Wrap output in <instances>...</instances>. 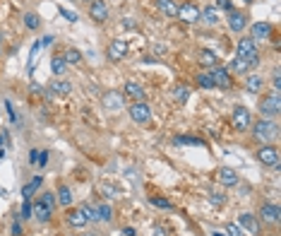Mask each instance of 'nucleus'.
Masks as SVG:
<instances>
[{"label":"nucleus","instance_id":"obj_1","mask_svg":"<svg viewBox=\"0 0 281 236\" xmlns=\"http://www.w3.org/2000/svg\"><path fill=\"white\" fill-rule=\"evenodd\" d=\"M250 128H253V138L257 140V142H269V140L279 138V128H277V123H274L272 118H260V121H255Z\"/></svg>","mask_w":281,"mask_h":236},{"label":"nucleus","instance_id":"obj_2","mask_svg":"<svg viewBox=\"0 0 281 236\" xmlns=\"http://www.w3.org/2000/svg\"><path fill=\"white\" fill-rule=\"evenodd\" d=\"M260 111H262V116H265V118H272V121H274V118H277V116L281 113L279 94L274 92L272 97H265V99H262V101H260Z\"/></svg>","mask_w":281,"mask_h":236},{"label":"nucleus","instance_id":"obj_3","mask_svg":"<svg viewBox=\"0 0 281 236\" xmlns=\"http://www.w3.org/2000/svg\"><path fill=\"white\" fill-rule=\"evenodd\" d=\"M175 17L180 22H185V24H197L200 22V7L195 2H183V5H178V14Z\"/></svg>","mask_w":281,"mask_h":236},{"label":"nucleus","instance_id":"obj_4","mask_svg":"<svg viewBox=\"0 0 281 236\" xmlns=\"http://www.w3.org/2000/svg\"><path fill=\"white\" fill-rule=\"evenodd\" d=\"M257 162L260 164H265V167H279V150L274 147V145H265V147H260L257 152Z\"/></svg>","mask_w":281,"mask_h":236},{"label":"nucleus","instance_id":"obj_5","mask_svg":"<svg viewBox=\"0 0 281 236\" xmlns=\"http://www.w3.org/2000/svg\"><path fill=\"white\" fill-rule=\"evenodd\" d=\"M231 118H233V128L241 130V133L253 125V113H250V109H245V106H236L233 113H231Z\"/></svg>","mask_w":281,"mask_h":236},{"label":"nucleus","instance_id":"obj_6","mask_svg":"<svg viewBox=\"0 0 281 236\" xmlns=\"http://www.w3.org/2000/svg\"><path fill=\"white\" fill-rule=\"evenodd\" d=\"M130 118H133L135 123L144 125L151 121V109H149L144 101H135L133 106H130Z\"/></svg>","mask_w":281,"mask_h":236},{"label":"nucleus","instance_id":"obj_7","mask_svg":"<svg viewBox=\"0 0 281 236\" xmlns=\"http://www.w3.org/2000/svg\"><path fill=\"white\" fill-rule=\"evenodd\" d=\"M89 17H92V22H96V24H104L108 19L106 0H92V2H89Z\"/></svg>","mask_w":281,"mask_h":236},{"label":"nucleus","instance_id":"obj_8","mask_svg":"<svg viewBox=\"0 0 281 236\" xmlns=\"http://www.w3.org/2000/svg\"><path fill=\"white\" fill-rule=\"evenodd\" d=\"M209 77H212L214 87H221V89L231 87V72L226 68H221V65H214V68L209 70Z\"/></svg>","mask_w":281,"mask_h":236},{"label":"nucleus","instance_id":"obj_9","mask_svg":"<svg viewBox=\"0 0 281 236\" xmlns=\"http://www.w3.org/2000/svg\"><path fill=\"white\" fill-rule=\"evenodd\" d=\"M228 22V29L231 31H236V34H241V31H245V24H248V17H245V12L243 10H231L226 17Z\"/></svg>","mask_w":281,"mask_h":236},{"label":"nucleus","instance_id":"obj_10","mask_svg":"<svg viewBox=\"0 0 281 236\" xmlns=\"http://www.w3.org/2000/svg\"><path fill=\"white\" fill-rule=\"evenodd\" d=\"M260 220H262L265 224H277L281 220L279 205H274V203H265V205L260 208Z\"/></svg>","mask_w":281,"mask_h":236},{"label":"nucleus","instance_id":"obj_11","mask_svg":"<svg viewBox=\"0 0 281 236\" xmlns=\"http://www.w3.org/2000/svg\"><path fill=\"white\" fill-rule=\"evenodd\" d=\"M238 227L253 236L260 234V222H257V217L250 215V212H241V215H238Z\"/></svg>","mask_w":281,"mask_h":236},{"label":"nucleus","instance_id":"obj_12","mask_svg":"<svg viewBox=\"0 0 281 236\" xmlns=\"http://www.w3.org/2000/svg\"><path fill=\"white\" fill-rule=\"evenodd\" d=\"M269 36H272V24H269V22H255L253 27H250V39H253L255 43L267 41Z\"/></svg>","mask_w":281,"mask_h":236},{"label":"nucleus","instance_id":"obj_13","mask_svg":"<svg viewBox=\"0 0 281 236\" xmlns=\"http://www.w3.org/2000/svg\"><path fill=\"white\" fill-rule=\"evenodd\" d=\"M125 53H128V41H123V39H113L111 46H108V58L118 63V60L125 58Z\"/></svg>","mask_w":281,"mask_h":236},{"label":"nucleus","instance_id":"obj_14","mask_svg":"<svg viewBox=\"0 0 281 236\" xmlns=\"http://www.w3.org/2000/svg\"><path fill=\"white\" fill-rule=\"evenodd\" d=\"M123 92H125V97L135 99V101H144V99H147V92H144V87H142V84H137V82H133V80H128V82H125Z\"/></svg>","mask_w":281,"mask_h":236},{"label":"nucleus","instance_id":"obj_15","mask_svg":"<svg viewBox=\"0 0 281 236\" xmlns=\"http://www.w3.org/2000/svg\"><path fill=\"white\" fill-rule=\"evenodd\" d=\"M238 174H236V169H228V167H224V169H219V183L221 186H226V188H233V186H238Z\"/></svg>","mask_w":281,"mask_h":236},{"label":"nucleus","instance_id":"obj_16","mask_svg":"<svg viewBox=\"0 0 281 236\" xmlns=\"http://www.w3.org/2000/svg\"><path fill=\"white\" fill-rule=\"evenodd\" d=\"M51 215H53V210L51 208H46L41 200H36L34 205H31V217H36L41 224H46L48 220H51Z\"/></svg>","mask_w":281,"mask_h":236},{"label":"nucleus","instance_id":"obj_17","mask_svg":"<svg viewBox=\"0 0 281 236\" xmlns=\"http://www.w3.org/2000/svg\"><path fill=\"white\" fill-rule=\"evenodd\" d=\"M104 109H106V111H121L123 97L118 92H106V94H104Z\"/></svg>","mask_w":281,"mask_h":236},{"label":"nucleus","instance_id":"obj_18","mask_svg":"<svg viewBox=\"0 0 281 236\" xmlns=\"http://www.w3.org/2000/svg\"><path fill=\"white\" fill-rule=\"evenodd\" d=\"M255 51H257V46H255V41L250 39V36H243L241 41L236 43V56L238 58L250 56V53H255Z\"/></svg>","mask_w":281,"mask_h":236},{"label":"nucleus","instance_id":"obj_19","mask_svg":"<svg viewBox=\"0 0 281 236\" xmlns=\"http://www.w3.org/2000/svg\"><path fill=\"white\" fill-rule=\"evenodd\" d=\"M262 87H265V80L260 77V75H245V89L250 92V94H260L262 92Z\"/></svg>","mask_w":281,"mask_h":236},{"label":"nucleus","instance_id":"obj_20","mask_svg":"<svg viewBox=\"0 0 281 236\" xmlns=\"http://www.w3.org/2000/svg\"><path fill=\"white\" fill-rule=\"evenodd\" d=\"M154 5H156V10H159L161 14H166V17H175V14H178V2H175V0H156Z\"/></svg>","mask_w":281,"mask_h":236},{"label":"nucleus","instance_id":"obj_21","mask_svg":"<svg viewBox=\"0 0 281 236\" xmlns=\"http://www.w3.org/2000/svg\"><path fill=\"white\" fill-rule=\"evenodd\" d=\"M72 198H75V195H72V188L65 186V183H63V186L58 188V193H55L58 205H63V208H70V205H72Z\"/></svg>","mask_w":281,"mask_h":236},{"label":"nucleus","instance_id":"obj_22","mask_svg":"<svg viewBox=\"0 0 281 236\" xmlns=\"http://www.w3.org/2000/svg\"><path fill=\"white\" fill-rule=\"evenodd\" d=\"M67 222L72 224V227H84V224L89 222L87 217H84V212H82V208H72V210H67Z\"/></svg>","mask_w":281,"mask_h":236},{"label":"nucleus","instance_id":"obj_23","mask_svg":"<svg viewBox=\"0 0 281 236\" xmlns=\"http://www.w3.org/2000/svg\"><path fill=\"white\" fill-rule=\"evenodd\" d=\"M200 19H204L209 27H214V24H219V10L214 5H207L204 10H200Z\"/></svg>","mask_w":281,"mask_h":236},{"label":"nucleus","instance_id":"obj_24","mask_svg":"<svg viewBox=\"0 0 281 236\" xmlns=\"http://www.w3.org/2000/svg\"><path fill=\"white\" fill-rule=\"evenodd\" d=\"M192 97V89L187 84H175L173 87V99L178 104H187V99Z\"/></svg>","mask_w":281,"mask_h":236},{"label":"nucleus","instance_id":"obj_25","mask_svg":"<svg viewBox=\"0 0 281 236\" xmlns=\"http://www.w3.org/2000/svg\"><path fill=\"white\" fill-rule=\"evenodd\" d=\"M70 92H72V82L70 80H53L48 94H70Z\"/></svg>","mask_w":281,"mask_h":236},{"label":"nucleus","instance_id":"obj_26","mask_svg":"<svg viewBox=\"0 0 281 236\" xmlns=\"http://www.w3.org/2000/svg\"><path fill=\"white\" fill-rule=\"evenodd\" d=\"M41 183H43V176H36L34 181H29L27 186L22 188V198H24V200H31V195H34L41 188Z\"/></svg>","mask_w":281,"mask_h":236},{"label":"nucleus","instance_id":"obj_27","mask_svg":"<svg viewBox=\"0 0 281 236\" xmlns=\"http://www.w3.org/2000/svg\"><path fill=\"white\" fill-rule=\"evenodd\" d=\"M65 70H67L65 58H63V56H53V58H51V72H53V75L60 77V75H65Z\"/></svg>","mask_w":281,"mask_h":236},{"label":"nucleus","instance_id":"obj_28","mask_svg":"<svg viewBox=\"0 0 281 236\" xmlns=\"http://www.w3.org/2000/svg\"><path fill=\"white\" fill-rule=\"evenodd\" d=\"M231 70H233V72H238V75H248V72H250V68L245 65V60H243V58H238V56L231 60Z\"/></svg>","mask_w":281,"mask_h":236},{"label":"nucleus","instance_id":"obj_29","mask_svg":"<svg viewBox=\"0 0 281 236\" xmlns=\"http://www.w3.org/2000/svg\"><path fill=\"white\" fill-rule=\"evenodd\" d=\"M24 27L27 29H39L41 27V17L36 12H27L24 14Z\"/></svg>","mask_w":281,"mask_h":236},{"label":"nucleus","instance_id":"obj_30","mask_svg":"<svg viewBox=\"0 0 281 236\" xmlns=\"http://www.w3.org/2000/svg\"><path fill=\"white\" fill-rule=\"evenodd\" d=\"M63 58H65L67 65H77V63H82V53L77 51V48H67V53Z\"/></svg>","mask_w":281,"mask_h":236},{"label":"nucleus","instance_id":"obj_31","mask_svg":"<svg viewBox=\"0 0 281 236\" xmlns=\"http://www.w3.org/2000/svg\"><path fill=\"white\" fill-rule=\"evenodd\" d=\"M80 208H82V212H84V217H87V220L99 222V212H96V208H94V205H89V203H82Z\"/></svg>","mask_w":281,"mask_h":236},{"label":"nucleus","instance_id":"obj_32","mask_svg":"<svg viewBox=\"0 0 281 236\" xmlns=\"http://www.w3.org/2000/svg\"><path fill=\"white\" fill-rule=\"evenodd\" d=\"M96 212H99V222H111V217H113V210H111V205H99Z\"/></svg>","mask_w":281,"mask_h":236},{"label":"nucleus","instance_id":"obj_33","mask_svg":"<svg viewBox=\"0 0 281 236\" xmlns=\"http://www.w3.org/2000/svg\"><path fill=\"white\" fill-rule=\"evenodd\" d=\"M197 84H200L202 89H214V82H212L209 72H200V75H197Z\"/></svg>","mask_w":281,"mask_h":236},{"label":"nucleus","instance_id":"obj_34","mask_svg":"<svg viewBox=\"0 0 281 236\" xmlns=\"http://www.w3.org/2000/svg\"><path fill=\"white\" fill-rule=\"evenodd\" d=\"M200 60L204 63V65H209V68H214V65H216V56L212 53V51H207V48L200 51Z\"/></svg>","mask_w":281,"mask_h":236},{"label":"nucleus","instance_id":"obj_35","mask_svg":"<svg viewBox=\"0 0 281 236\" xmlns=\"http://www.w3.org/2000/svg\"><path fill=\"white\" fill-rule=\"evenodd\" d=\"M39 200L43 203V205H46V208H51V210H53L55 205H58V200H55V195L51 193V191H48V193H41Z\"/></svg>","mask_w":281,"mask_h":236},{"label":"nucleus","instance_id":"obj_36","mask_svg":"<svg viewBox=\"0 0 281 236\" xmlns=\"http://www.w3.org/2000/svg\"><path fill=\"white\" fill-rule=\"evenodd\" d=\"M175 145H195V147H200L204 142H202V140H195V138H187V135H178V138H175Z\"/></svg>","mask_w":281,"mask_h":236},{"label":"nucleus","instance_id":"obj_37","mask_svg":"<svg viewBox=\"0 0 281 236\" xmlns=\"http://www.w3.org/2000/svg\"><path fill=\"white\" fill-rule=\"evenodd\" d=\"M149 203H151V205H154V208H161V210H171V203H168V200H163V198H151V200H149Z\"/></svg>","mask_w":281,"mask_h":236},{"label":"nucleus","instance_id":"obj_38","mask_svg":"<svg viewBox=\"0 0 281 236\" xmlns=\"http://www.w3.org/2000/svg\"><path fill=\"white\" fill-rule=\"evenodd\" d=\"M226 236H245L238 224H226Z\"/></svg>","mask_w":281,"mask_h":236},{"label":"nucleus","instance_id":"obj_39","mask_svg":"<svg viewBox=\"0 0 281 236\" xmlns=\"http://www.w3.org/2000/svg\"><path fill=\"white\" fill-rule=\"evenodd\" d=\"M31 205H34L31 200H24V205H22V215H19L22 220H29V217H31Z\"/></svg>","mask_w":281,"mask_h":236},{"label":"nucleus","instance_id":"obj_40","mask_svg":"<svg viewBox=\"0 0 281 236\" xmlns=\"http://www.w3.org/2000/svg\"><path fill=\"white\" fill-rule=\"evenodd\" d=\"M216 10H226V12H231L233 10V5H231V0H216V5H214Z\"/></svg>","mask_w":281,"mask_h":236},{"label":"nucleus","instance_id":"obj_41","mask_svg":"<svg viewBox=\"0 0 281 236\" xmlns=\"http://www.w3.org/2000/svg\"><path fill=\"white\" fill-rule=\"evenodd\" d=\"M209 200H212L214 205H224V203H226V195H221V193H212V195H209Z\"/></svg>","mask_w":281,"mask_h":236},{"label":"nucleus","instance_id":"obj_42","mask_svg":"<svg viewBox=\"0 0 281 236\" xmlns=\"http://www.w3.org/2000/svg\"><path fill=\"white\" fill-rule=\"evenodd\" d=\"M48 157H51V154L46 152V150H43V152H39V159H36V167H46V164H48Z\"/></svg>","mask_w":281,"mask_h":236},{"label":"nucleus","instance_id":"obj_43","mask_svg":"<svg viewBox=\"0 0 281 236\" xmlns=\"http://www.w3.org/2000/svg\"><path fill=\"white\" fill-rule=\"evenodd\" d=\"M10 234H12V236H22V234H24V232H22V224L17 222V220H14L12 227H10Z\"/></svg>","mask_w":281,"mask_h":236},{"label":"nucleus","instance_id":"obj_44","mask_svg":"<svg viewBox=\"0 0 281 236\" xmlns=\"http://www.w3.org/2000/svg\"><path fill=\"white\" fill-rule=\"evenodd\" d=\"M272 84H274V92L279 94V89H281V77H279V70L274 72V77H272Z\"/></svg>","mask_w":281,"mask_h":236},{"label":"nucleus","instance_id":"obj_45","mask_svg":"<svg viewBox=\"0 0 281 236\" xmlns=\"http://www.w3.org/2000/svg\"><path fill=\"white\" fill-rule=\"evenodd\" d=\"M123 27H125V29H135V27H137V22H135L133 17H123Z\"/></svg>","mask_w":281,"mask_h":236},{"label":"nucleus","instance_id":"obj_46","mask_svg":"<svg viewBox=\"0 0 281 236\" xmlns=\"http://www.w3.org/2000/svg\"><path fill=\"white\" fill-rule=\"evenodd\" d=\"M55 41V36H51V34H48V36H43V39H41V48H46V46H51V43Z\"/></svg>","mask_w":281,"mask_h":236},{"label":"nucleus","instance_id":"obj_47","mask_svg":"<svg viewBox=\"0 0 281 236\" xmlns=\"http://www.w3.org/2000/svg\"><path fill=\"white\" fill-rule=\"evenodd\" d=\"M60 14H63V17H67L70 22H77V14H75V12H67V10H63V7H60Z\"/></svg>","mask_w":281,"mask_h":236},{"label":"nucleus","instance_id":"obj_48","mask_svg":"<svg viewBox=\"0 0 281 236\" xmlns=\"http://www.w3.org/2000/svg\"><path fill=\"white\" fill-rule=\"evenodd\" d=\"M36 159H39V150H31V152H29V164L34 167V164H36Z\"/></svg>","mask_w":281,"mask_h":236},{"label":"nucleus","instance_id":"obj_49","mask_svg":"<svg viewBox=\"0 0 281 236\" xmlns=\"http://www.w3.org/2000/svg\"><path fill=\"white\" fill-rule=\"evenodd\" d=\"M5 106H7V113H10V121H12V123H14V118H17V116H14L12 104H10V101H5Z\"/></svg>","mask_w":281,"mask_h":236},{"label":"nucleus","instance_id":"obj_50","mask_svg":"<svg viewBox=\"0 0 281 236\" xmlns=\"http://www.w3.org/2000/svg\"><path fill=\"white\" fill-rule=\"evenodd\" d=\"M154 236H166V229H163V227H156V229H154Z\"/></svg>","mask_w":281,"mask_h":236},{"label":"nucleus","instance_id":"obj_51","mask_svg":"<svg viewBox=\"0 0 281 236\" xmlns=\"http://www.w3.org/2000/svg\"><path fill=\"white\" fill-rule=\"evenodd\" d=\"M123 234H125V236H137V234H135V229H133V227H128V229H123Z\"/></svg>","mask_w":281,"mask_h":236},{"label":"nucleus","instance_id":"obj_52","mask_svg":"<svg viewBox=\"0 0 281 236\" xmlns=\"http://www.w3.org/2000/svg\"><path fill=\"white\" fill-rule=\"evenodd\" d=\"M5 138H7V133H5V130H0V145H5Z\"/></svg>","mask_w":281,"mask_h":236},{"label":"nucleus","instance_id":"obj_53","mask_svg":"<svg viewBox=\"0 0 281 236\" xmlns=\"http://www.w3.org/2000/svg\"><path fill=\"white\" fill-rule=\"evenodd\" d=\"M245 2H255V0H245Z\"/></svg>","mask_w":281,"mask_h":236},{"label":"nucleus","instance_id":"obj_54","mask_svg":"<svg viewBox=\"0 0 281 236\" xmlns=\"http://www.w3.org/2000/svg\"><path fill=\"white\" fill-rule=\"evenodd\" d=\"M72 2H75V0H72Z\"/></svg>","mask_w":281,"mask_h":236}]
</instances>
